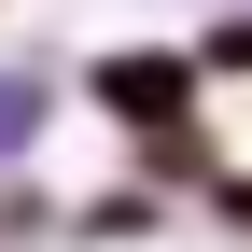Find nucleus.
<instances>
[{"label":"nucleus","mask_w":252,"mask_h":252,"mask_svg":"<svg viewBox=\"0 0 252 252\" xmlns=\"http://www.w3.org/2000/svg\"><path fill=\"white\" fill-rule=\"evenodd\" d=\"M196 84H210V70H196V42H112L98 70H84V98H98V112L126 126V154H140V140H168V126H210V112H196Z\"/></svg>","instance_id":"f257e3e1"},{"label":"nucleus","mask_w":252,"mask_h":252,"mask_svg":"<svg viewBox=\"0 0 252 252\" xmlns=\"http://www.w3.org/2000/svg\"><path fill=\"white\" fill-rule=\"evenodd\" d=\"M42 112H56V70H28V56H0V168H14V154L42 140Z\"/></svg>","instance_id":"f03ea898"},{"label":"nucleus","mask_w":252,"mask_h":252,"mask_svg":"<svg viewBox=\"0 0 252 252\" xmlns=\"http://www.w3.org/2000/svg\"><path fill=\"white\" fill-rule=\"evenodd\" d=\"M196 70H210V84H252V0H238V14H210V28H196Z\"/></svg>","instance_id":"7ed1b4c3"},{"label":"nucleus","mask_w":252,"mask_h":252,"mask_svg":"<svg viewBox=\"0 0 252 252\" xmlns=\"http://www.w3.org/2000/svg\"><path fill=\"white\" fill-rule=\"evenodd\" d=\"M154 224H168L154 196H98V210H84V238H154Z\"/></svg>","instance_id":"20e7f679"},{"label":"nucleus","mask_w":252,"mask_h":252,"mask_svg":"<svg viewBox=\"0 0 252 252\" xmlns=\"http://www.w3.org/2000/svg\"><path fill=\"white\" fill-rule=\"evenodd\" d=\"M210 224H224V238H252V168H224V182H210Z\"/></svg>","instance_id":"39448f33"}]
</instances>
